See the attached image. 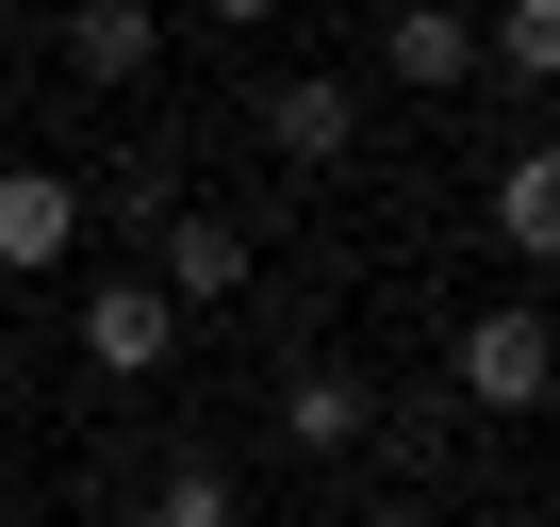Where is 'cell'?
<instances>
[{
    "label": "cell",
    "mask_w": 560,
    "mask_h": 527,
    "mask_svg": "<svg viewBox=\"0 0 560 527\" xmlns=\"http://www.w3.org/2000/svg\"><path fill=\"white\" fill-rule=\"evenodd\" d=\"M298 461H347V445H380V379L363 363H280V412H264Z\"/></svg>",
    "instance_id": "cell-6"
},
{
    "label": "cell",
    "mask_w": 560,
    "mask_h": 527,
    "mask_svg": "<svg viewBox=\"0 0 560 527\" xmlns=\"http://www.w3.org/2000/svg\"><path fill=\"white\" fill-rule=\"evenodd\" d=\"M478 67L494 83H560V0H494V17H478Z\"/></svg>",
    "instance_id": "cell-12"
},
{
    "label": "cell",
    "mask_w": 560,
    "mask_h": 527,
    "mask_svg": "<svg viewBox=\"0 0 560 527\" xmlns=\"http://www.w3.org/2000/svg\"><path fill=\"white\" fill-rule=\"evenodd\" d=\"M165 214H182V165H165V149H132V165H116V181L83 198V247H100V231H116V247H149Z\"/></svg>",
    "instance_id": "cell-11"
},
{
    "label": "cell",
    "mask_w": 560,
    "mask_h": 527,
    "mask_svg": "<svg viewBox=\"0 0 560 527\" xmlns=\"http://www.w3.org/2000/svg\"><path fill=\"white\" fill-rule=\"evenodd\" d=\"M50 264H100L83 247V181L67 165H0V281H50Z\"/></svg>",
    "instance_id": "cell-5"
},
{
    "label": "cell",
    "mask_w": 560,
    "mask_h": 527,
    "mask_svg": "<svg viewBox=\"0 0 560 527\" xmlns=\"http://www.w3.org/2000/svg\"><path fill=\"white\" fill-rule=\"evenodd\" d=\"M132 281H149L165 314H231V297H247V214H231V198H182V214L149 231Z\"/></svg>",
    "instance_id": "cell-3"
},
{
    "label": "cell",
    "mask_w": 560,
    "mask_h": 527,
    "mask_svg": "<svg viewBox=\"0 0 560 527\" xmlns=\"http://www.w3.org/2000/svg\"><path fill=\"white\" fill-rule=\"evenodd\" d=\"M50 67L67 83H149L165 67V17H149V0H83V17L50 34Z\"/></svg>",
    "instance_id": "cell-7"
},
{
    "label": "cell",
    "mask_w": 560,
    "mask_h": 527,
    "mask_svg": "<svg viewBox=\"0 0 560 527\" xmlns=\"http://www.w3.org/2000/svg\"><path fill=\"white\" fill-rule=\"evenodd\" d=\"M116 527H247V478H231V461H198V445H182V461H149V494H132V511H116Z\"/></svg>",
    "instance_id": "cell-9"
},
{
    "label": "cell",
    "mask_w": 560,
    "mask_h": 527,
    "mask_svg": "<svg viewBox=\"0 0 560 527\" xmlns=\"http://www.w3.org/2000/svg\"><path fill=\"white\" fill-rule=\"evenodd\" d=\"M380 67L445 99V83H478V17H445V0H412V17H380Z\"/></svg>",
    "instance_id": "cell-10"
},
{
    "label": "cell",
    "mask_w": 560,
    "mask_h": 527,
    "mask_svg": "<svg viewBox=\"0 0 560 527\" xmlns=\"http://www.w3.org/2000/svg\"><path fill=\"white\" fill-rule=\"evenodd\" d=\"M247 132H264L280 165H347V149H363V83H347V67H280V83L247 99Z\"/></svg>",
    "instance_id": "cell-4"
},
{
    "label": "cell",
    "mask_w": 560,
    "mask_h": 527,
    "mask_svg": "<svg viewBox=\"0 0 560 527\" xmlns=\"http://www.w3.org/2000/svg\"><path fill=\"white\" fill-rule=\"evenodd\" d=\"M0 347H18V281H0Z\"/></svg>",
    "instance_id": "cell-13"
},
{
    "label": "cell",
    "mask_w": 560,
    "mask_h": 527,
    "mask_svg": "<svg viewBox=\"0 0 560 527\" xmlns=\"http://www.w3.org/2000/svg\"><path fill=\"white\" fill-rule=\"evenodd\" d=\"M165 363H182V314L132 281V264H83V379L100 396H149Z\"/></svg>",
    "instance_id": "cell-2"
},
{
    "label": "cell",
    "mask_w": 560,
    "mask_h": 527,
    "mask_svg": "<svg viewBox=\"0 0 560 527\" xmlns=\"http://www.w3.org/2000/svg\"><path fill=\"white\" fill-rule=\"evenodd\" d=\"M494 247H511V264H560V132H527V149L494 165Z\"/></svg>",
    "instance_id": "cell-8"
},
{
    "label": "cell",
    "mask_w": 560,
    "mask_h": 527,
    "mask_svg": "<svg viewBox=\"0 0 560 527\" xmlns=\"http://www.w3.org/2000/svg\"><path fill=\"white\" fill-rule=\"evenodd\" d=\"M445 396H462V412H544V396H560V330H544L527 297L462 314V330H445Z\"/></svg>",
    "instance_id": "cell-1"
}]
</instances>
